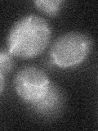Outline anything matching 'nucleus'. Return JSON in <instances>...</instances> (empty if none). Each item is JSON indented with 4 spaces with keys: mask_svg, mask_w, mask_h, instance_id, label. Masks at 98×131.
Listing matches in <instances>:
<instances>
[{
    "mask_svg": "<svg viewBox=\"0 0 98 131\" xmlns=\"http://www.w3.org/2000/svg\"><path fill=\"white\" fill-rule=\"evenodd\" d=\"M52 30L44 18L28 15L17 20L7 37V51L12 56L30 58L39 55L50 42Z\"/></svg>",
    "mask_w": 98,
    "mask_h": 131,
    "instance_id": "obj_1",
    "label": "nucleus"
},
{
    "mask_svg": "<svg viewBox=\"0 0 98 131\" xmlns=\"http://www.w3.org/2000/svg\"><path fill=\"white\" fill-rule=\"evenodd\" d=\"M50 83L46 73L35 67L20 69L14 80L16 93L27 104L41 99L47 93Z\"/></svg>",
    "mask_w": 98,
    "mask_h": 131,
    "instance_id": "obj_3",
    "label": "nucleus"
},
{
    "mask_svg": "<svg viewBox=\"0 0 98 131\" xmlns=\"http://www.w3.org/2000/svg\"><path fill=\"white\" fill-rule=\"evenodd\" d=\"M65 104V96L59 86L50 83L45 95L39 101L28 104L35 114L43 118H54L62 112Z\"/></svg>",
    "mask_w": 98,
    "mask_h": 131,
    "instance_id": "obj_4",
    "label": "nucleus"
},
{
    "mask_svg": "<svg viewBox=\"0 0 98 131\" xmlns=\"http://www.w3.org/2000/svg\"><path fill=\"white\" fill-rule=\"evenodd\" d=\"M63 3L61 0H37L34 2V4L41 12L50 16H53L58 14Z\"/></svg>",
    "mask_w": 98,
    "mask_h": 131,
    "instance_id": "obj_5",
    "label": "nucleus"
},
{
    "mask_svg": "<svg viewBox=\"0 0 98 131\" xmlns=\"http://www.w3.org/2000/svg\"><path fill=\"white\" fill-rule=\"evenodd\" d=\"M14 67L12 55L7 50H0V73L3 75L10 73Z\"/></svg>",
    "mask_w": 98,
    "mask_h": 131,
    "instance_id": "obj_6",
    "label": "nucleus"
},
{
    "mask_svg": "<svg viewBox=\"0 0 98 131\" xmlns=\"http://www.w3.org/2000/svg\"><path fill=\"white\" fill-rule=\"evenodd\" d=\"M4 84H5V81H4V75L3 74L0 73V94H1L4 89Z\"/></svg>",
    "mask_w": 98,
    "mask_h": 131,
    "instance_id": "obj_7",
    "label": "nucleus"
},
{
    "mask_svg": "<svg viewBox=\"0 0 98 131\" xmlns=\"http://www.w3.org/2000/svg\"><path fill=\"white\" fill-rule=\"evenodd\" d=\"M92 39L86 34L68 32L58 37L51 48V57L57 67L69 68L86 59L92 48Z\"/></svg>",
    "mask_w": 98,
    "mask_h": 131,
    "instance_id": "obj_2",
    "label": "nucleus"
}]
</instances>
